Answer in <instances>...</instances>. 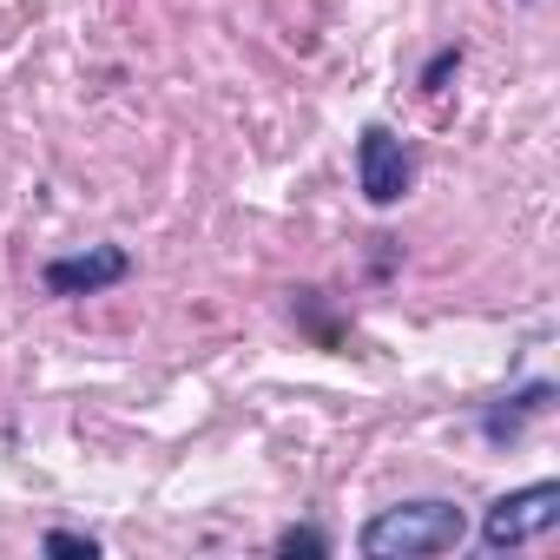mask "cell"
Returning <instances> with one entry per match:
<instances>
[{"mask_svg": "<svg viewBox=\"0 0 560 560\" xmlns=\"http://www.w3.org/2000/svg\"><path fill=\"white\" fill-rule=\"evenodd\" d=\"M47 553H100V540H86V534H47Z\"/></svg>", "mask_w": 560, "mask_h": 560, "instance_id": "6", "label": "cell"}, {"mask_svg": "<svg viewBox=\"0 0 560 560\" xmlns=\"http://www.w3.org/2000/svg\"><path fill=\"white\" fill-rule=\"evenodd\" d=\"M357 185H363L370 205H396L409 191V152H402V139L389 126H370L357 139Z\"/></svg>", "mask_w": 560, "mask_h": 560, "instance_id": "3", "label": "cell"}, {"mask_svg": "<svg viewBox=\"0 0 560 560\" xmlns=\"http://www.w3.org/2000/svg\"><path fill=\"white\" fill-rule=\"evenodd\" d=\"M553 521H560V481H534V488H514V494H501V501L488 508L481 540L501 553V547H521V540L547 534Z\"/></svg>", "mask_w": 560, "mask_h": 560, "instance_id": "2", "label": "cell"}, {"mask_svg": "<svg viewBox=\"0 0 560 560\" xmlns=\"http://www.w3.org/2000/svg\"><path fill=\"white\" fill-rule=\"evenodd\" d=\"M284 553H324V534H311V527H291L284 540H277Z\"/></svg>", "mask_w": 560, "mask_h": 560, "instance_id": "7", "label": "cell"}, {"mask_svg": "<svg viewBox=\"0 0 560 560\" xmlns=\"http://www.w3.org/2000/svg\"><path fill=\"white\" fill-rule=\"evenodd\" d=\"M462 534H468V521L455 501H402L363 527V553L370 560H422V553H448Z\"/></svg>", "mask_w": 560, "mask_h": 560, "instance_id": "1", "label": "cell"}, {"mask_svg": "<svg viewBox=\"0 0 560 560\" xmlns=\"http://www.w3.org/2000/svg\"><path fill=\"white\" fill-rule=\"evenodd\" d=\"M547 396H553V389H547V383H534V389H521V396H508V402H521V409H547ZM481 429L501 442V435H514V416H508V409H494Z\"/></svg>", "mask_w": 560, "mask_h": 560, "instance_id": "5", "label": "cell"}, {"mask_svg": "<svg viewBox=\"0 0 560 560\" xmlns=\"http://www.w3.org/2000/svg\"><path fill=\"white\" fill-rule=\"evenodd\" d=\"M126 270H132V257H126L119 244H93V250H80V257H54V264H47V291H54V298H93V291L119 284Z\"/></svg>", "mask_w": 560, "mask_h": 560, "instance_id": "4", "label": "cell"}]
</instances>
